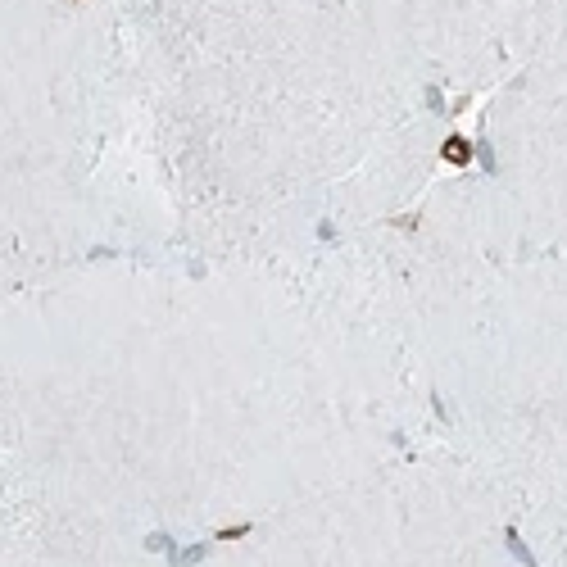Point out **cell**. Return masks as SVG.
Returning a JSON list of instances; mask_svg holds the SVG:
<instances>
[{
    "mask_svg": "<svg viewBox=\"0 0 567 567\" xmlns=\"http://www.w3.org/2000/svg\"><path fill=\"white\" fill-rule=\"evenodd\" d=\"M504 540H508V554H513V559H518L522 567H536V559H531V549H527V544H522V536H518L513 527L504 531Z\"/></svg>",
    "mask_w": 567,
    "mask_h": 567,
    "instance_id": "obj_1",
    "label": "cell"
},
{
    "mask_svg": "<svg viewBox=\"0 0 567 567\" xmlns=\"http://www.w3.org/2000/svg\"><path fill=\"white\" fill-rule=\"evenodd\" d=\"M445 159H450V163H467V159H472V146H467L463 136H450V141H445Z\"/></svg>",
    "mask_w": 567,
    "mask_h": 567,
    "instance_id": "obj_2",
    "label": "cell"
},
{
    "mask_svg": "<svg viewBox=\"0 0 567 567\" xmlns=\"http://www.w3.org/2000/svg\"><path fill=\"white\" fill-rule=\"evenodd\" d=\"M204 554H209V544H195V549H187V554H173V567H191V563H200Z\"/></svg>",
    "mask_w": 567,
    "mask_h": 567,
    "instance_id": "obj_3",
    "label": "cell"
},
{
    "mask_svg": "<svg viewBox=\"0 0 567 567\" xmlns=\"http://www.w3.org/2000/svg\"><path fill=\"white\" fill-rule=\"evenodd\" d=\"M241 536H250L245 522H241V527H223V531H218V540H241Z\"/></svg>",
    "mask_w": 567,
    "mask_h": 567,
    "instance_id": "obj_4",
    "label": "cell"
}]
</instances>
